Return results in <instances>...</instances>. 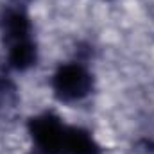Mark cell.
Listing matches in <instances>:
<instances>
[{"instance_id":"obj_3","label":"cell","mask_w":154,"mask_h":154,"mask_svg":"<svg viewBox=\"0 0 154 154\" xmlns=\"http://www.w3.org/2000/svg\"><path fill=\"white\" fill-rule=\"evenodd\" d=\"M36 57H38V50H36V45H34L32 38L22 39V41H16V43L9 45L7 65L14 70L23 72V70L31 68L36 63Z\"/></svg>"},{"instance_id":"obj_2","label":"cell","mask_w":154,"mask_h":154,"mask_svg":"<svg viewBox=\"0 0 154 154\" xmlns=\"http://www.w3.org/2000/svg\"><path fill=\"white\" fill-rule=\"evenodd\" d=\"M68 124L50 111H45L29 120V134L38 154H63Z\"/></svg>"},{"instance_id":"obj_1","label":"cell","mask_w":154,"mask_h":154,"mask_svg":"<svg viewBox=\"0 0 154 154\" xmlns=\"http://www.w3.org/2000/svg\"><path fill=\"white\" fill-rule=\"evenodd\" d=\"M50 86L61 102H79L91 93L93 75L82 63H63L52 74Z\"/></svg>"}]
</instances>
